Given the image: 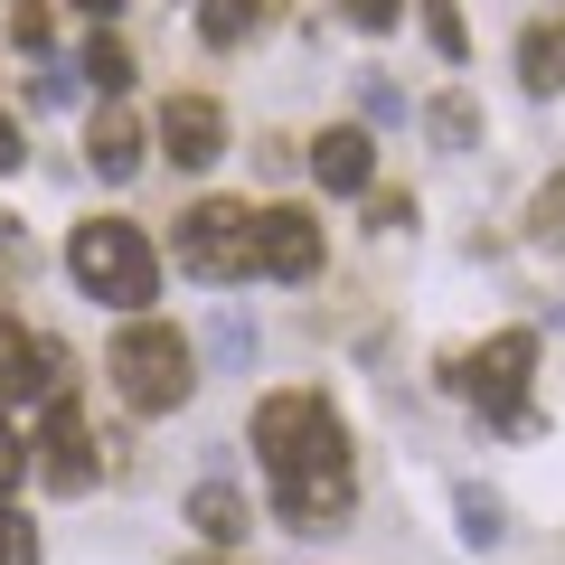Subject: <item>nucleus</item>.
Masks as SVG:
<instances>
[{
  "label": "nucleus",
  "mask_w": 565,
  "mask_h": 565,
  "mask_svg": "<svg viewBox=\"0 0 565 565\" xmlns=\"http://www.w3.org/2000/svg\"><path fill=\"white\" fill-rule=\"evenodd\" d=\"M66 274L95 292V302H114V311H141L151 292H161V264H151V236L141 226H122V217H95V226H76L66 236Z\"/></svg>",
  "instance_id": "f257e3e1"
},
{
  "label": "nucleus",
  "mask_w": 565,
  "mask_h": 565,
  "mask_svg": "<svg viewBox=\"0 0 565 565\" xmlns=\"http://www.w3.org/2000/svg\"><path fill=\"white\" fill-rule=\"evenodd\" d=\"M274 509H282V527H292V537H340V519L359 509V471H349V452H330V462L274 481Z\"/></svg>",
  "instance_id": "423d86ee"
},
{
  "label": "nucleus",
  "mask_w": 565,
  "mask_h": 565,
  "mask_svg": "<svg viewBox=\"0 0 565 565\" xmlns=\"http://www.w3.org/2000/svg\"><path fill=\"white\" fill-rule=\"evenodd\" d=\"M57 396H66V349L0 321V405H57Z\"/></svg>",
  "instance_id": "0eeeda50"
},
{
  "label": "nucleus",
  "mask_w": 565,
  "mask_h": 565,
  "mask_svg": "<svg viewBox=\"0 0 565 565\" xmlns=\"http://www.w3.org/2000/svg\"><path fill=\"white\" fill-rule=\"evenodd\" d=\"M29 95H39V104H66V95H76V76H66V66H47V57H39V76H29Z\"/></svg>",
  "instance_id": "bb28decb"
},
{
  "label": "nucleus",
  "mask_w": 565,
  "mask_h": 565,
  "mask_svg": "<svg viewBox=\"0 0 565 565\" xmlns=\"http://www.w3.org/2000/svg\"><path fill=\"white\" fill-rule=\"evenodd\" d=\"M527 236H537V245H565V170L527 199Z\"/></svg>",
  "instance_id": "6ab92c4d"
},
{
  "label": "nucleus",
  "mask_w": 565,
  "mask_h": 565,
  "mask_svg": "<svg viewBox=\"0 0 565 565\" xmlns=\"http://www.w3.org/2000/svg\"><path fill=\"white\" fill-rule=\"evenodd\" d=\"M311 180H321L330 199H367V189H377V132H367V122H330V132L311 141Z\"/></svg>",
  "instance_id": "9b49d317"
},
{
  "label": "nucleus",
  "mask_w": 565,
  "mask_h": 565,
  "mask_svg": "<svg viewBox=\"0 0 565 565\" xmlns=\"http://www.w3.org/2000/svg\"><path fill=\"white\" fill-rule=\"evenodd\" d=\"M519 85L527 95H565V20H537L519 39Z\"/></svg>",
  "instance_id": "2eb2a0df"
},
{
  "label": "nucleus",
  "mask_w": 565,
  "mask_h": 565,
  "mask_svg": "<svg viewBox=\"0 0 565 565\" xmlns=\"http://www.w3.org/2000/svg\"><path fill=\"white\" fill-rule=\"evenodd\" d=\"M20 481H29V444L10 434V415H0V500H10Z\"/></svg>",
  "instance_id": "b1692460"
},
{
  "label": "nucleus",
  "mask_w": 565,
  "mask_h": 565,
  "mask_svg": "<svg viewBox=\"0 0 565 565\" xmlns=\"http://www.w3.org/2000/svg\"><path fill=\"white\" fill-rule=\"evenodd\" d=\"M189 386H199V359L170 321H132L114 340V396L132 415H170V405H189Z\"/></svg>",
  "instance_id": "7ed1b4c3"
},
{
  "label": "nucleus",
  "mask_w": 565,
  "mask_h": 565,
  "mask_svg": "<svg viewBox=\"0 0 565 565\" xmlns=\"http://www.w3.org/2000/svg\"><path fill=\"white\" fill-rule=\"evenodd\" d=\"M359 95H367V122H405V95H396V85H386V76H367Z\"/></svg>",
  "instance_id": "a878e982"
},
{
  "label": "nucleus",
  "mask_w": 565,
  "mask_h": 565,
  "mask_svg": "<svg viewBox=\"0 0 565 565\" xmlns=\"http://www.w3.org/2000/svg\"><path fill=\"white\" fill-rule=\"evenodd\" d=\"M264 10H274V0H207V10H199V39L207 47H245Z\"/></svg>",
  "instance_id": "f3484780"
},
{
  "label": "nucleus",
  "mask_w": 565,
  "mask_h": 565,
  "mask_svg": "<svg viewBox=\"0 0 565 565\" xmlns=\"http://www.w3.org/2000/svg\"><path fill=\"white\" fill-rule=\"evenodd\" d=\"M189 527H199L207 546H236L245 527H255V509H245L236 481H199V490H189Z\"/></svg>",
  "instance_id": "ddd939ff"
},
{
  "label": "nucleus",
  "mask_w": 565,
  "mask_h": 565,
  "mask_svg": "<svg viewBox=\"0 0 565 565\" xmlns=\"http://www.w3.org/2000/svg\"><path fill=\"white\" fill-rule=\"evenodd\" d=\"M415 20H424V39H434V57H444V66L471 57V29H462V10H452V0H415Z\"/></svg>",
  "instance_id": "a211bd4d"
},
{
  "label": "nucleus",
  "mask_w": 565,
  "mask_h": 565,
  "mask_svg": "<svg viewBox=\"0 0 565 565\" xmlns=\"http://www.w3.org/2000/svg\"><path fill=\"white\" fill-rule=\"evenodd\" d=\"M226 151V104L217 95H170L161 104V161L170 170H207Z\"/></svg>",
  "instance_id": "9d476101"
},
{
  "label": "nucleus",
  "mask_w": 565,
  "mask_h": 565,
  "mask_svg": "<svg viewBox=\"0 0 565 565\" xmlns=\"http://www.w3.org/2000/svg\"><path fill=\"white\" fill-rule=\"evenodd\" d=\"M85 161H95V180H114V189L141 170V122L122 114V104H104V114H95V132H85Z\"/></svg>",
  "instance_id": "f8f14e48"
},
{
  "label": "nucleus",
  "mask_w": 565,
  "mask_h": 565,
  "mask_svg": "<svg viewBox=\"0 0 565 565\" xmlns=\"http://www.w3.org/2000/svg\"><path fill=\"white\" fill-rule=\"evenodd\" d=\"M29 462H39V481L47 490H95V434H85V415H76V405H47V424H39V444H29Z\"/></svg>",
  "instance_id": "1a4fd4ad"
},
{
  "label": "nucleus",
  "mask_w": 565,
  "mask_h": 565,
  "mask_svg": "<svg viewBox=\"0 0 565 565\" xmlns=\"http://www.w3.org/2000/svg\"><path fill=\"white\" fill-rule=\"evenodd\" d=\"M255 274L311 282L321 274V217H311V207H264L255 217Z\"/></svg>",
  "instance_id": "6e6552de"
},
{
  "label": "nucleus",
  "mask_w": 565,
  "mask_h": 565,
  "mask_svg": "<svg viewBox=\"0 0 565 565\" xmlns=\"http://www.w3.org/2000/svg\"><path fill=\"white\" fill-rule=\"evenodd\" d=\"M85 76H95L104 95H122V85H132V47H122V39H95V47H85Z\"/></svg>",
  "instance_id": "aec40b11"
},
{
  "label": "nucleus",
  "mask_w": 565,
  "mask_h": 565,
  "mask_svg": "<svg viewBox=\"0 0 565 565\" xmlns=\"http://www.w3.org/2000/svg\"><path fill=\"white\" fill-rule=\"evenodd\" d=\"M340 20H349V29H367V39H386V29L405 20V0H340Z\"/></svg>",
  "instance_id": "4be33fe9"
},
{
  "label": "nucleus",
  "mask_w": 565,
  "mask_h": 565,
  "mask_svg": "<svg viewBox=\"0 0 565 565\" xmlns=\"http://www.w3.org/2000/svg\"><path fill=\"white\" fill-rule=\"evenodd\" d=\"M424 141H434V151H481V104H471L462 85H444V95L424 104Z\"/></svg>",
  "instance_id": "4468645a"
},
{
  "label": "nucleus",
  "mask_w": 565,
  "mask_h": 565,
  "mask_svg": "<svg viewBox=\"0 0 565 565\" xmlns=\"http://www.w3.org/2000/svg\"><path fill=\"white\" fill-rule=\"evenodd\" d=\"M20 161H29V141H20V122L0 114V170H20Z\"/></svg>",
  "instance_id": "cd10ccee"
},
{
  "label": "nucleus",
  "mask_w": 565,
  "mask_h": 565,
  "mask_svg": "<svg viewBox=\"0 0 565 565\" xmlns=\"http://www.w3.org/2000/svg\"><path fill=\"white\" fill-rule=\"evenodd\" d=\"M10 39H20L29 57H47V10H39V0H20V10H10Z\"/></svg>",
  "instance_id": "393cba45"
},
{
  "label": "nucleus",
  "mask_w": 565,
  "mask_h": 565,
  "mask_svg": "<svg viewBox=\"0 0 565 565\" xmlns=\"http://www.w3.org/2000/svg\"><path fill=\"white\" fill-rule=\"evenodd\" d=\"M245 434H255V452H264V471H274V481H292V471H311V462H330V452H349L340 405L311 396V386H282V396H264Z\"/></svg>",
  "instance_id": "f03ea898"
},
{
  "label": "nucleus",
  "mask_w": 565,
  "mask_h": 565,
  "mask_svg": "<svg viewBox=\"0 0 565 565\" xmlns=\"http://www.w3.org/2000/svg\"><path fill=\"white\" fill-rule=\"evenodd\" d=\"M170 245H180V274H199V282H245V274H255V207L199 199Z\"/></svg>",
  "instance_id": "20e7f679"
},
{
  "label": "nucleus",
  "mask_w": 565,
  "mask_h": 565,
  "mask_svg": "<svg viewBox=\"0 0 565 565\" xmlns=\"http://www.w3.org/2000/svg\"><path fill=\"white\" fill-rule=\"evenodd\" d=\"M527 377H537V340H527V330H500V340H481L452 367V386H462L490 424H527Z\"/></svg>",
  "instance_id": "39448f33"
},
{
  "label": "nucleus",
  "mask_w": 565,
  "mask_h": 565,
  "mask_svg": "<svg viewBox=\"0 0 565 565\" xmlns=\"http://www.w3.org/2000/svg\"><path fill=\"white\" fill-rule=\"evenodd\" d=\"M452 519H462V546H481V556H490V546L509 537V509L490 500L481 481H462V490H452Z\"/></svg>",
  "instance_id": "dca6fc26"
},
{
  "label": "nucleus",
  "mask_w": 565,
  "mask_h": 565,
  "mask_svg": "<svg viewBox=\"0 0 565 565\" xmlns=\"http://www.w3.org/2000/svg\"><path fill=\"white\" fill-rule=\"evenodd\" d=\"M76 10H95V20H114V10H122V0H76Z\"/></svg>",
  "instance_id": "c85d7f7f"
},
{
  "label": "nucleus",
  "mask_w": 565,
  "mask_h": 565,
  "mask_svg": "<svg viewBox=\"0 0 565 565\" xmlns=\"http://www.w3.org/2000/svg\"><path fill=\"white\" fill-rule=\"evenodd\" d=\"M367 226H377V236L415 226V199H405V189H367Z\"/></svg>",
  "instance_id": "5701e85b"
},
{
  "label": "nucleus",
  "mask_w": 565,
  "mask_h": 565,
  "mask_svg": "<svg viewBox=\"0 0 565 565\" xmlns=\"http://www.w3.org/2000/svg\"><path fill=\"white\" fill-rule=\"evenodd\" d=\"M0 565H39V527L20 509H0Z\"/></svg>",
  "instance_id": "412c9836"
}]
</instances>
